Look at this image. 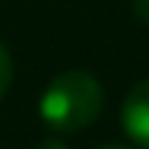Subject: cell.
Listing matches in <instances>:
<instances>
[{"instance_id": "obj_1", "label": "cell", "mask_w": 149, "mask_h": 149, "mask_svg": "<svg viewBox=\"0 0 149 149\" xmlns=\"http://www.w3.org/2000/svg\"><path fill=\"white\" fill-rule=\"evenodd\" d=\"M102 102H105V89L92 73L67 70L54 76L48 89L41 92L38 114L57 133H76V130H86L98 118Z\"/></svg>"}, {"instance_id": "obj_6", "label": "cell", "mask_w": 149, "mask_h": 149, "mask_svg": "<svg viewBox=\"0 0 149 149\" xmlns=\"http://www.w3.org/2000/svg\"><path fill=\"white\" fill-rule=\"evenodd\" d=\"M102 149H127V146H102Z\"/></svg>"}, {"instance_id": "obj_2", "label": "cell", "mask_w": 149, "mask_h": 149, "mask_svg": "<svg viewBox=\"0 0 149 149\" xmlns=\"http://www.w3.org/2000/svg\"><path fill=\"white\" fill-rule=\"evenodd\" d=\"M120 124H124V133L140 149H149V79L136 83L127 92L120 108Z\"/></svg>"}, {"instance_id": "obj_5", "label": "cell", "mask_w": 149, "mask_h": 149, "mask_svg": "<svg viewBox=\"0 0 149 149\" xmlns=\"http://www.w3.org/2000/svg\"><path fill=\"white\" fill-rule=\"evenodd\" d=\"M35 149H67V146H63L60 140H41V143H38Z\"/></svg>"}, {"instance_id": "obj_4", "label": "cell", "mask_w": 149, "mask_h": 149, "mask_svg": "<svg viewBox=\"0 0 149 149\" xmlns=\"http://www.w3.org/2000/svg\"><path fill=\"white\" fill-rule=\"evenodd\" d=\"M130 6H133V16H136L143 26H149V0H133Z\"/></svg>"}, {"instance_id": "obj_3", "label": "cell", "mask_w": 149, "mask_h": 149, "mask_svg": "<svg viewBox=\"0 0 149 149\" xmlns=\"http://www.w3.org/2000/svg\"><path fill=\"white\" fill-rule=\"evenodd\" d=\"M10 83H13V60H10V51L0 45V98L6 95Z\"/></svg>"}]
</instances>
